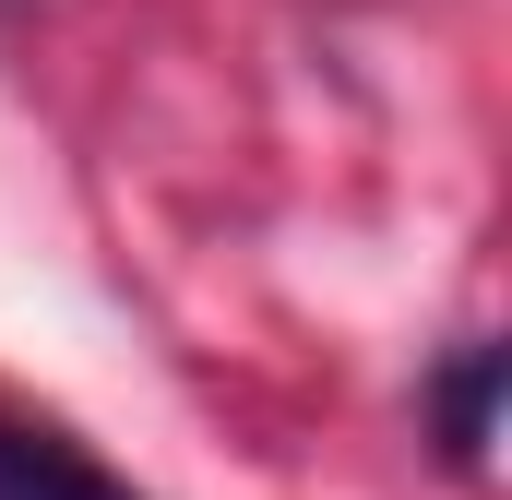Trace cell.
Returning a JSON list of instances; mask_svg holds the SVG:
<instances>
[{"label":"cell","instance_id":"obj_1","mask_svg":"<svg viewBox=\"0 0 512 500\" xmlns=\"http://www.w3.org/2000/svg\"><path fill=\"white\" fill-rule=\"evenodd\" d=\"M0 500H143V489H120L84 441H60L36 417H0Z\"/></svg>","mask_w":512,"mask_h":500},{"label":"cell","instance_id":"obj_2","mask_svg":"<svg viewBox=\"0 0 512 500\" xmlns=\"http://www.w3.org/2000/svg\"><path fill=\"white\" fill-rule=\"evenodd\" d=\"M489 393H501V346H465V358L441 370V453H453V465L489 453Z\"/></svg>","mask_w":512,"mask_h":500}]
</instances>
